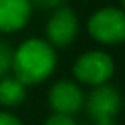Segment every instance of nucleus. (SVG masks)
<instances>
[{"instance_id":"nucleus-10","label":"nucleus","mask_w":125,"mask_h":125,"mask_svg":"<svg viewBox=\"0 0 125 125\" xmlns=\"http://www.w3.org/2000/svg\"><path fill=\"white\" fill-rule=\"evenodd\" d=\"M45 125H75V122L72 120L70 115H62V113H53L46 122Z\"/></svg>"},{"instance_id":"nucleus-2","label":"nucleus","mask_w":125,"mask_h":125,"mask_svg":"<svg viewBox=\"0 0 125 125\" xmlns=\"http://www.w3.org/2000/svg\"><path fill=\"white\" fill-rule=\"evenodd\" d=\"M91 36L104 45H118L125 40V12L116 7L96 10L87 24Z\"/></svg>"},{"instance_id":"nucleus-11","label":"nucleus","mask_w":125,"mask_h":125,"mask_svg":"<svg viewBox=\"0 0 125 125\" xmlns=\"http://www.w3.org/2000/svg\"><path fill=\"white\" fill-rule=\"evenodd\" d=\"M0 125H22V123L17 116L5 113V111H0Z\"/></svg>"},{"instance_id":"nucleus-9","label":"nucleus","mask_w":125,"mask_h":125,"mask_svg":"<svg viewBox=\"0 0 125 125\" xmlns=\"http://www.w3.org/2000/svg\"><path fill=\"white\" fill-rule=\"evenodd\" d=\"M12 60H14L12 48L7 43L0 41V81L7 77V72L12 69Z\"/></svg>"},{"instance_id":"nucleus-12","label":"nucleus","mask_w":125,"mask_h":125,"mask_svg":"<svg viewBox=\"0 0 125 125\" xmlns=\"http://www.w3.org/2000/svg\"><path fill=\"white\" fill-rule=\"evenodd\" d=\"M63 0H29V4H34L38 7H46V9H52V7H58Z\"/></svg>"},{"instance_id":"nucleus-8","label":"nucleus","mask_w":125,"mask_h":125,"mask_svg":"<svg viewBox=\"0 0 125 125\" xmlns=\"http://www.w3.org/2000/svg\"><path fill=\"white\" fill-rule=\"evenodd\" d=\"M26 98V84L17 77H4L0 81V104L17 106Z\"/></svg>"},{"instance_id":"nucleus-5","label":"nucleus","mask_w":125,"mask_h":125,"mask_svg":"<svg viewBox=\"0 0 125 125\" xmlns=\"http://www.w3.org/2000/svg\"><path fill=\"white\" fill-rule=\"evenodd\" d=\"M122 108V96L111 86H96L87 98V111L94 120H113Z\"/></svg>"},{"instance_id":"nucleus-14","label":"nucleus","mask_w":125,"mask_h":125,"mask_svg":"<svg viewBox=\"0 0 125 125\" xmlns=\"http://www.w3.org/2000/svg\"><path fill=\"white\" fill-rule=\"evenodd\" d=\"M122 7H123V9H122V10H123V12H125V0H122Z\"/></svg>"},{"instance_id":"nucleus-6","label":"nucleus","mask_w":125,"mask_h":125,"mask_svg":"<svg viewBox=\"0 0 125 125\" xmlns=\"http://www.w3.org/2000/svg\"><path fill=\"white\" fill-rule=\"evenodd\" d=\"M50 106L55 113L62 115H74L82 108L84 96L82 91L70 81H58L50 89Z\"/></svg>"},{"instance_id":"nucleus-3","label":"nucleus","mask_w":125,"mask_h":125,"mask_svg":"<svg viewBox=\"0 0 125 125\" xmlns=\"http://www.w3.org/2000/svg\"><path fill=\"white\" fill-rule=\"evenodd\" d=\"M115 72V63L110 55L104 52H87L81 55L74 65V75L89 86H103L106 81L113 75Z\"/></svg>"},{"instance_id":"nucleus-7","label":"nucleus","mask_w":125,"mask_h":125,"mask_svg":"<svg viewBox=\"0 0 125 125\" xmlns=\"http://www.w3.org/2000/svg\"><path fill=\"white\" fill-rule=\"evenodd\" d=\"M29 17V0H0V33H14L22 29Z\"/></svg>"},{"instance_id":"nucleus-13","label":"nucleus","mask_w":125,"mask_h":125,"mask_svg":"<svg viewBox=\"0 0 125 125\" xmlns=\"http://www.w3.org/2000/svg\"><path fill=\"white\" fill-rule=\"evenodd\" d=\"M94 125H115L113 120H96Z\"/></svg>"},{"instance_id":"nucleus-4","label":"nucleus","mask_w":125,"mask_h":125,"mask_svg":"<svg viewBox=\"0 0 125 125\" xmlns=\"http://www.w3.org/2000/svg\"><path fill=\"white\" fill-rule=\"evenodd\" d=\"M77 31H79V21L75 14L67 7L57 9L46 24V36L52 46H67L75 40Z\"/></svg>"},{"instance_id":"nucleus-1","label":"nucleus","mask_w":125,"mask_h":125,"mask_svg":"<svg viewBox=\"0 0 125 125\" xmlns=\"http://www.w3.org/2000/svg\"><path fill=\"white\" fill-rule=\"evenodd\" d=\"M55 63L57 55L53 46L45 40L31 38L14 52L12 70L22 84L29 86L48 79L55 69Z\"/></svg>"}]
</instances>
